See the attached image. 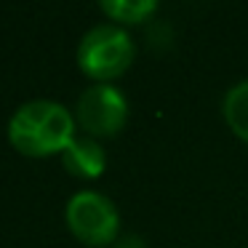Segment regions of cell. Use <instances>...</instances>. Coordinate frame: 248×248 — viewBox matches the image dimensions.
Here are the masks:
<instances>
[{"label": "cell", "instance_id": "cell-1", "mask_svg": "<svg viewBox=\"0 0 248 248\" xmlns=\"http://www.w3.org/2000/svg\"><path fill=\"white\" fill-rule=\"evenodd\" d=\"M6 136L24 157H54L78 136V123L67 104L56 99H30L8 118Z\"/></svg>", "mask_w": 248, "mask_h": 248}, {"label": "cell", "instance_id": "cell-6", "mask_svg": "<svg viewBox=\"0 0 248 248\" xmlns=\"http://www.w3.org/2000/svg\"><path fill=\"white\" fill-rule=\"evenodd\" d=\"M221 118L235 139L248 144V78L227 88L221 99Z\"/></svg>", "mask_w": 248, "mask_h": 248}, {"label": "cell", "instance_id": "cell-5", "mask_svg": "<svg viewBox=\"0 0 248 248\" xmlns=\"http://www.w3.org/2000/svg\"><path fill=\"white\" fill-rule=\"evenodd\" d=\"M59 157H62L64 171L75 179L93 182V179H99L107 171V152H104L102 141L91 139L86 134H78Z\"/></svg>", "mask_w": 248, "mask_h": 248}, {"label": "cell", "instance_id": "cell-4", "mask_svg": "<svg viewBox=\"0 0 248 248\" xmlns=\"http://www.w3.org/2000/svg\"><path fill=\"white\" fill-rule=\"evenodd\" d=\"M75 123L91 139H109L125 128L131 107L125 93L115 83H91L75 102Z\"/></svg>", "mask_w": 248, "mask_h": 248}, {"label": "cell", "instance_id": "cell-2", "mask_svg": "<svg viewBox=\"0 0 248 248\" xmlns=\"http://www.w3.org/2000/svg\"><path fill=\"white\" fill-rule=\"evenodd\" d=\"M136 43L125 27L112 22L93 24L78 43V70L91 83H115L134 67Z\"/></svg>", "mask_w": 248, "mask_h": 248}, {"label": "cell", "instance_id": "cell-7", "mask_svg": "<svg viewBox=\"0 0 248 248\" xmlns=\"http://www.w3.org/2000/svg\"><path fill=\"white\" fill-rule=\"evenodd\" d=\"M155 0H102L99 11L107 16V22L118 24V27H136V24L150 22V16L157 14Z\"/></svg>", "mask_w": 248, "mask_h": 248}, {"label": "cell", "instance_id": "cell-3", "mask_svg": "<svg viewBox=\"0 0 248 248\" xmlns=\"http://www.w3.org/2000/svg\"><path fill=\"white\" fill-rule=\"evenodd\" d=\"M67 230L86 248H109L120 237V211L99 189H80L64 205Z\"/></svg>", "mask_w": 248, "mask_h": 248}]
</instances>
